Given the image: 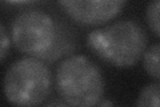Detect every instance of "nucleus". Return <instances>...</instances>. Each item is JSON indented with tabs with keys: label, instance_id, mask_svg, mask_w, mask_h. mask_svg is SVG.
<instances>
[{
	"label": "nucleus",
	"instance_id": "obj_10",
	"mask_svg": "<svg viewBox=\"0 0 160 107\" xmlns=\"http://www.w3.org/2000/svg\"><path fill=\"white\" fill-rule=\"evenodd\" d=\"M9 3H13V4H23V3H29V2H33V0H7Z\"/></svg>",
	"mask_w": 160,
	"mask_h": 107
},
{
	"label": "nucleus",
	"instance_id": "obj_6",
	"mask_svg": "<svg viewBox=\"0 0 160 107\" xmlns=\"http://www.w3.org/2000/svg\"><path fill=\"white\" fill-rule=\"evenodd\" d=\"M143 68L151 78L160 80V43L149 45L143 54Z\"/></svg>",
	"mask_w": 160,
	"mask_h": 107
},
{
	"label": "nucleus",
	"instance_id": "obj_1",
	"mask_svg": "<svg viewBox=\"0 0 160 107\" xmlns=\"http://www.w3.org/2000/svg\"><path fill=\"white\" fill-rule=\"evenodd\" d=\"M87 45L103 62L118 68H129L143 58L147 35L133 20H119L91 31Z\"/></svg>",
	"mask_w": 160,
	"mask_h": 107
},
{
	"label": "nucleus",
	"instance_id": "obj_8",
	"mask_svg": "<svg viewBox=\"0 0 160 107\" xmlns=\"http://www.w3.org/2000/svg\"><path fill=\"white\" fill-rule=\"evenodd\" d=\"M146 20L149 29L160 38V0H149L146 9Z\"/></svg>",
	"mask_w": 160,
	"mask_h": 107
},
{
	"label": "nucleus",
	"instance_id": "obj_9",
	"mask_svg": "<svg viewBox=\"0 0 160 107\" xmlns=\"http://www.w3.org/2000/svg\"><path fill=\"white\" fill-rule=\"evenodd\" d=\"M0 38H2V40H0V60L4 62L8 54V48L11 45V39H9L8 34L6 31V27L3 24L0 25Z\"/></svg>",
	"mask_w": 160,
	"mask_h": 107
},
{
	"label": "nucleus",
	"instance_id": "obj_5",
	"mask_svg": "<svg viewBox=\"0 0 160 107\" xmlns=\"http://www.w3.org/2000/svg\"><path fill=\"white\" fill-rule=\"evenodd\" d=\"M66 15L80 25H102L122 12L126 0H58Z\"/></svg>",
	"mask_w": 160,
	"mask_h": 107
},
{
	"label": "nucleus",
	"instance_id": "obj_2",
	"mask_svg": "<svg viewBox=\"0 0 160 107\" xmlns=\"http://www.w3.org/2000/svg\"><path fill=\"white\" fill-rule=\"evenodd\" d=\"M55 84L68 106H96L104 95L102 72L84 55H71L62 60L55 74Z\"/></svg>",
	"mask_w": 160,
	"mask_h": 107
},
{
	"label": "nucleus",
	"instance_id": "obj_3",
	"mask_svg": "<svg viewBox=\"0 0 160 107\" xmlns=\"http://www.w3.org/2000/svg\"><path fill=\"white\" fill-rule=\"evenodd\" d=\"M52 88V75L40 58L29 56L13 62L3 80L4 96L15 106H38L46 100Z\"/></svg>",
	"mask_w": 160,
	"mask_h": 107
},
{
	"label": "nucleus",
	"instance_id": "obj_4",
	"mask_svg": "<svg viewBox=\"0 0 160 107\" xmlns=\"http://www.w3.org/2000/svg\"><path fill=\"white\" fill-rule=\"evenodd\" d=\"M11 40L20 52L35 58H47L59 44V34L53 19L36 9L20 12L11 24Z\"/></svg>",
	"mask_w": 160,
	"mask_h": 107
},
{
	"label": "nucleus",
	"instance_id": "obj_7",
	"mask_svg": "<svg viewBox=\"0 0 160 107\" xmlns=\"http://www.w3.org/2000/svg\"><path fill=\"white\" fill-rule=\"evenodd\" d=\"M136 106L140 107L160 106V80L155 83H149L140 90L136 99Z\"/></svg>",
	"mask_w": 160,
	"mask_h": 107
}]
</instances>
